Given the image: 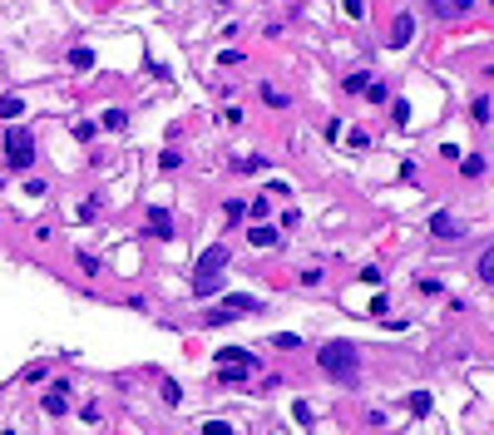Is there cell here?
I'll list each match as a JSON object with an SVG mask.
<instances>
[{
  "mask_svg": "<svg viewBox=\"0 0 494 435\" xmlns=\"http://www.w3.org/2000/svg\"><path fill=\"white\" fill-rule=\"evenodd\" d=\"M20 114H25V100H20V95H5V100H0V119H20Z\"/></svg>",
  "mask_w": 494,
  "mask_h": 435,
  "instance_id": "cell-12",
  "label": "cell"
},
{
  "mask_svg": "<svg viewBox=\"0 0 494 435\" xmlns=\"http://www.w3.org/2000/svg\"><path fill=\"white\" fill-rule=\"evenodd\" d=\"M480 282H494V252H480Z\"/></svg>",
  "mask_w": 494,
  "mask_h": 435,
  "instance_id": "cell-23",
  "label": "cell"
},
{
  "mask_svg": "<svg viewBox=\"0 0 494 435\" xmlns=\"http://www.w3.org/2000/svg\"><path fill=\"white\" fill-rule=\"evenodd\" d=\"M218 361H242V366H257V356H252V351H242V346H218Z\"/></svg>",
  "mask_w": 494,
  "mask_h": 435,
  "instance_id": "cell-10",
  "label": "cell"
},
{
  "mask_svg": "<svg viewBox=\"0 0 494 435\" xmlns=\"http://www.w3.org/2000/svg\"><path fill=\"white\" fill-rule=\"evenodd\" d=\"M178 163H183V154H178V149H163V159H159V168H163V173H173Z\"/></svg>",
  "mask_w": 494,
  "mask_h": 435,
  "instance_id": "cell-20",
  "label": "cell"
},
{
  "mask_svg": "<svg viewBox=\"0 0 494 435\" xmlns=\"http://www.w3.org/2000/svg\"><path fill=\"white\" fill-rule=\"evenodd\" d=\"M227 312H262V302H252V297H227Z\"/></svg>",
  "mask_w": 494,
  "mask_h": 435,
  "instance_id": "cell-19",
  "label": "cell"
},
{
  "mask_svg": "<svg viewBox=\"0 0 494 435\" xmlns=\"http://www.w3.org/2000/svg\"><path fill=\"white\" fill-rule=\"evenodd\" d=\"M203 435H232V431H227V421H208V426H203Z\"/></svg>",
  "mask_w": 494,
  "mask_h": 435,
  "instance_id": "cell-30",
  "label": "cell"
},
{
  "mask_svg": "<svg viewBox=\"0 0 494 435\" xmlns=\"http://www.w3.org/2000/svg\"><path fill=\"white\" fill-rule=\"evenodd\" d=\"M70 65H75V70H90V65H95V50H85V45L70 50Z\"/></svg>",
  "mask_w": 494,
  "mask_h": 435,
  "instance_id": "cell-16",
  "label": "cell"
},
{
  "mask_svg": "<svg viewBox=\"0 0 494 435\" xmlns=\"http://www.w3.org/2000/svg\"><path fill=\"white\" fill-rule=\"evenodd\" d=\"M430 232H435L440 242H450V237L460 242V237H465V222H460L455 213H435V218H430Z\"/></svg>",
  "mask_w": 494,
  "mask_h": 435,
  "instance_id": "cell-4",
  "label": "cell"
},
{
  "mask_svg": "<svg viewBox=\"0 0 494 435\" xmlns=\"http://www.w3.org/2000/svg\"><path fill=\"white\" fill-rule=\"evenodd\" d=\"M0 183H5V178H0Z\"/></svg>",
  "mask_w": 494,
  "mask_h": 435,
  "instance_id": "cell-32",
  "label": "cell"
},
{
  "mask_svg": "<svg viewBox=\"0 0 494 435\" xmlns=\"http://www.w3.org/2000/svg\"><path fill=\"white\" fill-rule=\"evenodd\" d=\"M5 159H10V168H30L35 163V134L30 129H10L5 134Z\"/></svg>",
  "mask_w": 494,
  "mask_h": 435,
  "instance_id": "cell-3",
  "label": "cell"
},
{
  "mask_svg": "<svg viewBox=\"0 0 494 435\" xmlns=\"http://www.w3.org/2000/svg\"><path fill=\"white\" fill-rule=\"evenodd\" d=\"M366 85H371V75H366V70H356V75H346V95H361Z\"/></svg>",
  "mask_w": 494,
  "mask_h": 435,
  "instance_id": "cell-17",
  "label": "cell"
},
{
  "mask_svg": "<svg viewBox=\"0 0 494 435\" xmlns=\"http://www.w3.org/2000/svg\"><path fill=\"white\" fill-rule=\"evenodd\" d=\"M410 411H415V416H425V411H430V396H425V391H420V396H410Z\"/></svg>",
  "mask_w": 494,
  "mask_h": 435,
  "instance_id": "cell-28",
  "label": "cell"
},
{
  "mask_svg": "<svg viewBox=\"0 0 494 435\" xmlns=\"http://www.w3.org/2000/svg\"><path fill=\"white\" fill-rule=\"evenodd\" d=\"M391 119H395V124H405V119H410V104H405V100H395V104H391Z\"/></svg>",
  "mask_w": 494,
  "mask_h": 435,
  "instance_id": "cell-27",
  "label": "cell"
},
{
  "mask_svg": "<svg viewBox=\"0 0 494 435\" xmlns=\"http://www.w3.org/2000/svg\"><path fill=\"white\" fill-rule=\"evenodd\" d=\"M45 411H50V416H70V406H65V391H50V396H45Z\"/></svg>",
  "mask_w": 494,
  "mask_h": 435,
  "instance_id": "cell-15",
  "label": "cell"
},
{
  "mask_svg": "<svg viewBox=\"0 0 494 435\" xmlns=\"http://www.w3.org/2000/svg\"><path fill=\"white\" fill-rule=\"evenodd\" d=\"M227 267V247H208L198 257V272H193V292L198 297H213L218 292V272Z\"/></svg>",
  "mask_w": 494,
  "mask_h": 435,
  "instance_id": "cell-2",
  "label": "cell"
},
{
  "mask_svg": "<svg viewBox=\"0 0 494 435\" xmlns=\"http://www.w3.org/2000/svg\"><path fill=\"white\" fill-rule=\"evenodd\" d=\"M149 232H154V237H163V242H168V237H173V218L163 213V208H154V213H149Z\"/></svg>",
  "mask_w": 494,
  "mask_h": 435,
  "instance_id": "cell-9",
  "label": "cell"
},
{
  "mask_svg": "<svg viewBox=\"0 0 494 435\" xmlns=\"http://www.w3.org/2000/svg\"><path fill=\"white\" fill-rule=\"evenodd\" d=\"M124 124H129L124 109H109V114H104V129H124Z\"/></svg>",
  "mask_w": 494,
  "mask_h": 435,
  "instance_id": "cell-24",
  "label": "cell"
},
{
  "mask_svg": "<svg viewBox=\"0 0 494 435\" xmlns=\"http://www.w3.org/2000/svg\"><path fill=\"white\" fill-rule=\"evenodd\" d=\"M296 421H301V426H311V421H316V416H311V406H306V401H296V411H292Z\"/></svg>",
  "mask_w": 494,
  "mask_h": 435,
  "instance_id": "cell-29",
  "label": "cell"
},
{
  "mask_svg": "<svg viewBox=\"0 0 494 435\" xmlns=\"http://www.w3.org/2000/svg\"><path fill=\"white\" fill-rule=\"evenodd\" d=\"M386 100H391V85H386V80L366 85V104H386Z\"/></svg>",
  "mask_w": 494,
  "mask_h": 435,
  "instance_id": "cell-13",
  "label": "cell"
},
{
  "mask_svg": "<svg viewBox=\"0 0 494 435\" xmlns=\"http://www.w3.org/2000/svg\"><path fill=\"white\" fill-rule=\"evenodd\" d=\"M430 15H440V20H455V15H470V0H430Z\"/></svg>",
  "mask_w": 494,
  "mask_h": 435,
  "instance_id": "cell-8",
  "label": "cell"
},
{
  "mask_svg": "<svg viewBox=\"0 0 494 435\" xmlns=\"http://www.w3.org/2000/svg\"><path fill=\"white\" fill-rule=\"evenodd\" d=\"M262 104H267V109H287L292 100H287L282 90H272V85H262Z\"/></svg>",
  "mask_w": 494,
  "mask_h": 435,
  "instance_id": "cell-14",
  "label": "cell"
},
{
  "mask_svg": "<svg viewBox=\"0 0 494 435\" xmlns=\"http://www.w3.org/2000/svg\"><path fill=\"white\" fill-rule=\"evenodd\" d=\"M410 35H415V15H395V25H391V50H405V45H410Z\"/></svg>",
  "mask_w": 494,
  "mask_h": 435,
  "instance_id": "cell-6",
  "label": "cell"
},
{
  "mask_svg": "<svg viewBox=\"0 0 494 435\" xmlns=\"http://www.w3.org/2000/svg\"><path fill=\"white\" fill-rule=\"evenodd\" d=\"M5 435H15V431H5Z\"/></svg>",
  "mask_w": 494,
  "mask_h": 435,
  "instance_id": "cell-31",
  "label": "cell"
},
{
  "mask_svg": "<svg viewBox=\"0 0 494 435\" xmlns=\"http://www.w3.org/2000/svg\"><path fill=\"white\" fill-rule=\"evenodd\" d=\"M163 401L178 406V401H183V386H178V381H163Z\"/></svg>",
  "mask_w": 494,
  "mask_h": 435,
  "instance_id": "cell-26",
  "label": "cell"
},
{
  "mask_svg": "<svg viewBox=\"0 0 494 435\" xmlns=\"http://www.w3.org/2000/svg\"><path fill=\"white\" fill-rule=\"evenodd\" d=\"M257 366H242V361H218V381L222 386H237V381H247Z\"/></svg>",
  "mask_w": 494,
  "mask_h": 435,
  "instance_id": "cell-5",
  "label": "cell"
},
{
  "mask_svg": "<svg viewBox=\"0 0 494 435\" xmlns=\"http://www.w3.org/2000/svg\"><path fill=\"white\" fill-rule=\"evenodd\" d=\"M316 366H321L331 381H346V386H356V376H361V351H356L346 336H336V341H326V346L316 351Z\"/></svg>",
  "mask_w": 494,
  "mask_h": 435,
  "instance_id": "cell-1",
  "label": "cell"
},
{
  "mask_svg": "<svg viewBox=\"0 0 494 435\" xmlns=\"http://www.w3.org/2000/svg\"><path fill=\"white\" fill-rule=\"evenodd\" d=\"M222 213H227V222H242V213H247V203H242V198H227V208H222Z\"/></svg>",
  "mask_w": 494,
  "mask_h": 435,
  "instance_id": "cell-22",
  "label": "cell"
},
{
  "mask_svg": "<svg viewBox=\"0 0 494 435\" xmlns=\"http://www.w3.org/2000/svg\"><path fill=\"white\" fill-rule=\"evenodd\" d=\"M470 119H475L480 129L490 124V95H475V100H470Z\"/></svg>",
  "mask_w": 494,
  "mask_h": 435,
  "instance_id": "cell-11",
  "label": "cell"
},
{
  "mask_svg": "<svg viewBox=\"0 0 494 435\" xmlns=\"http://www.w3.org/2000/svg\"><path fill=\"white\" fill-rule=\"evenodd\" d=\"M277 237H282V227H272V222H252V232H247L252 247H272Z\"/></svg>",
  "mask_w": 494,
  "mask_h": 435,
  "instance_id": "cell-7",
  "label": "cell"
},
{
  "mask_svg": "<svg viewBox=\"0 0 494 435\" xmlns=\"http://www.w3.org/2000/svg\"><path fill=\"white\" fill-rule=\"evenodd\" d=\"M460 168H465V178H480V173H485V159H480V154H470Z\"/></svg>",
  "mask_w": 494,
  "mask_h": 435,
  "instance_id": "cell-21",
  "label": "cell"
},
{
  "mask_svg": "<svg viewBox=\"0 0 494 435\" xmlns=\"http://www.w3.org/2000/svg\"><path fill=\"white\" fill-rule=\"evenodd\" d=\"M45 376H50V366H25V371H20V381H30V386L45 381Z\"/></svg>",
  "mask_w": 494,
  "mask_h": 435,
  "instance_id": "cell-25",
  "label": "cell"
},
{
  "mask_svg": "<svg viewBox=\"0 0 494 435\" xmlns=\"http://www.w3.org/2000/svg\"><path fill=\"white\" fill-rule=\"evenodd\" d=\"M232 168H237V173H257V168H267V159H262V154H252V159H237Z\"/></svg>",
  "mask_w": 494,
  "mask_h": 435,
  "instance_id": "cell-18",
  "label": "cell"
}]
</instances>
